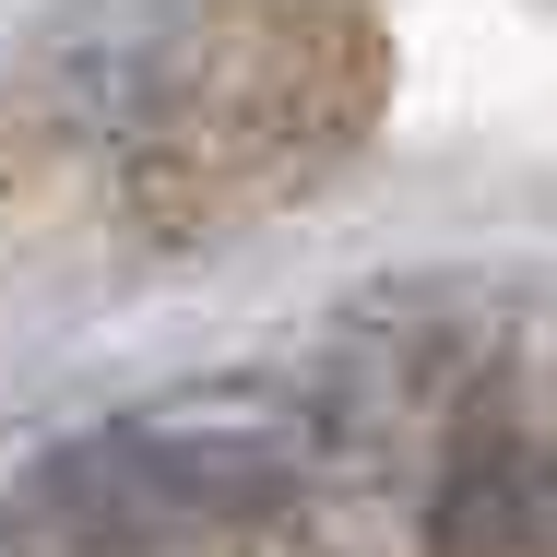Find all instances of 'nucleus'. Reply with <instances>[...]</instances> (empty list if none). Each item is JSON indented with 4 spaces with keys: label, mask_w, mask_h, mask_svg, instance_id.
<instances>
[{
    "label": "nucleus",
    "mask_w": 557,
    "mask_h": 557,
    "mask_svg": "<svg viewBox=\"0 0 557 557\" xmlns=\"http://www.w3.org/2000/svg\"><path fill=\"white\" fill-rule=\"evenodd\" d=\"M273 498V450L214 440V428H108V440L60 450L24 474L0 546L12 557H154L202 522H237Z\"/></svg>",
    "instance_id": "nucleus-2"
},
{
    "label": "nucleus",
    "mask_w": 557,
    "mask_h": 557,
    "mask_svg": "<svg viewBox=\"0 0 557 557\" xmlns=\"http://www.w3.org/2000/svg\"><path fill=\"white\" fill-rule=\"evenodd\" d=\"M440 557H557V440H474L440 498Z\"/></svg>",
    "instance_id": "nucleus-3"
},
{
    "label": "nucleus",
    "mask_w": 557,
    "mask_h": 557,
    "mask_svg": "<svg viewBox=\"0 0 557 557\" xmlns=\"http://www.w3.org/2000/svg\"><path fill=\"white\" fill-rule=\"evenodd\" d=\"M380 96V36L356 0H214L143 108V190L190 214H249L309 178Z\"/></svg>",
    "instance_id": "nucleus-1"
}]
</instances>
